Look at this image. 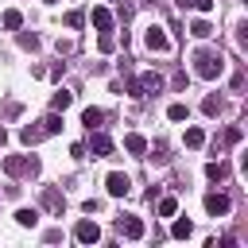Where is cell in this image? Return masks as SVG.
I'll return each instance as SVG.
<instances>
[{
	"instance_id": "cell-1",
	"label": "cell",
	"mask_w": 248,
	"mask_h": 248,
	"mask_svg": "<svg viewBox=\"0 0 248 248\" xmlns=\"http://www.w3.org/2000/svg\"><path fill=\"white\" fill-rule=\"evenodd\" d=\"M194 74L205 78V81H213V78L225 74V58H221L217 50H198V54H194Z\"/></svg>"
},
{
	"instance_id": "cell-2",
	"label": "cell",
	"mask_w": 248,
	"mask_h": 248,
	"mask_svg": "<svg viewBox=\"0 0 248 248\" xmlns=\"http://www.w3.org/2000/svg\"><path fill=\"white\" fill-rule=\"evenodd\" d=\"M4 170H8V174H35L39 163H35L31 155H8V159H4Z\"/></svg>"
},
{
	"instance_id": "cell-3",
	"label": "cell",
	"mask_w": 248,
	"mask_h": 248,
	"mask_svg": "<svg viewBox=\"0 0 248 248\" xmlns=\"http://www.w3.org/2000/svg\"><path fill=\"white\" fill-rule=\"evenodd\" d=\"M105 190H108V198H124V194L132 190V178H128L124 170H112V174L105 178Z\"/></svg>"
},
{
	"instance_id": "cell-4",
	"label": "cell",
	"mask_w": 248,
	"mask_h": 248,
	"mask_svg": "<svg viewBox=\"0 0 248 248\" xmlns=\"http://www.w3.org/2000/svg\"><path fill=\"white\" fill-rule=\"evenodd\" d=\"M74 236H78L81 244H97V240H101V225L89 221V217H81V221L74 225Z\"/></svg>"
},
{
	"instance_id": "cell-5",
	"label": "cell",
	"mask_w": 248,
	"mask_h": 248,
	"mask_svg": "<svg viewBox=\"0 0 248 248\" xmlns=\"http://www.w3.org/2000/svg\"><path fill=\"white\" fill-rule=\"evenodd\" d=\"M143 43H147V50H159V54H163V50H170V35H167L163 27H155V23L147 27V35H143Z\"/></svg>"
},
{
	"instance_id": "cell-6",
	"label": "cell",
	"mask_w": 248,
	"mask_h": 248,
	"mask_svg": "<svg viewBox=\"0 0 248 248\" xmlns=\"http://www.w3.org/2000/svg\"><path fill=\"white\" fill-rule=\"evenodd\" d=\"M229 209H232L229 194H205V213H209V217H225Z\"/></svg>"
},
{
	"instance_id": "cell-7",
	"label": "cell",
	"mask_w": 248,
	"mask_h": 248,
	"mask_svg": "<svg viewBox=\"0 0 248 248\" xmlns=\"http://www.w3.org/2000/svg\"><path fill=\"white\" fill-rule=\"evenodd\" d=\"M116 229H120V236H128V240H140V236H143V221H140V217H120Z\"/></svg>"
},
{
	"instance_id": "cell-8",
	"label": "cell",
	"mask_w": 248,
	"mask_h": 248,
	"mask_svg": "<svg viewBox=\"0 0 248 248\" xmlns=\"http://www.w3.org/2000/svg\"><path fill=\"white\" fill-rule=\"evenodd\" d=\"M89 151H93V159H105V155H112V140H108L105 132H93V140H89Z\"/></svg>"
},
{
	"instance_id": "cell-9",
	"label": "cell",
	"mask_w": 248,
	"mask_h": 248,
	"mask_svg": "<svg viewBox=\"0 0 248 248\" xmlns=\"http://www.w3.org/2000/svg\"><path fill=\"white\" fill-rule=\"evenodd\" d=\"M136 85H140V93H159V89H163V78H159L155 70H147V74H140Z\"/></svg>"
},
{
	"instance_id": "cell-10",
	"label": "cell",
	"mask_w": 248,
	"mask_h": 248,
	"mask_svg": "<svg viewBox=\"0 0 248 248\" xmlns=\"http://www.w3.org/2000/svg\"><path fill=\"white\" fill-rule=\"evenodd\" d=\"M124 147H128L132 155H147V140H143L140 132H128V136H124Z\"/></svg>"
},
{
	"instance_id": "cell-11",
	"label": "cell",
	"mask_w": 248,
	"mask_h": 248,
	"mask_svg": "<svg viewBox=\"0 0 248 248\" xmlns=\"http://www.w3.org/2000/svg\"><path fill=\"white\" fill-rule=\"evenodd\" d=\"M43 209H50V213H62V194H58L54 186H46V190H43Z\"/></svg>"
},
{
	"instance_id": "cell-12",
	"label": "cell",
	"mask_w": 248,
	"mask_h": 248,
	"mask_svg": "<svg viewBox=\"0 0 248 248\" xmlns=\"http://www.w3.org/2000/svg\"><path fill=\"white\" fill-rule=\"evenodd\" d=\"M93 27L97 31H112V12L108 8H93Z\"/></svg>"
},
{
	"instance_id": "cell-13",
	"label": "cell",
	"mask_w": 248,
	"mask_h": 248,
	"mask_svg": "<svg viewBox=\"0 0 248 248\" xmlns=\"http://www.w3.org/2000/svg\"><path fill=\"white\" fill-rule=\"evenodd\" d=\"M70 105H74V93H70V89H58V93L50 97V108H54V112H66Z\"/></svg>"
},
{
	"instance_id": "cell-14",
	"label": "cell",
	"mask_w": 248,
	"mask_h": 248,
	"mask_svg": "<svg viewBox=\"0 0 248 248\" xmlns=\"http://www.w3.org/2000/svg\"><path fill=\"white\" fill-rule=\"evenodd\" d=\"M39 128H43V136H54V132H62V116H58V112H46V116L39 120Z\"/></svg>"
},
{
	"instance_id": "cell-15",
	"label": "cell",
	"mask_w": 248,
	"mask_h": 248,
	"mask_svg": "<svg viewBox=\"0 0 248 248\" xmlns=\"http://www.w3.org/2000/svg\"><path fill=\"white\" fill-rule=\"evenodd\" d=\"M16 225L19 229H35L39 225V209H16Z\"/></svg>"
},
{
	"instance_id": "cell-16",
	"label": "cell",
	"mask_w": 248,
	"mask_h": 248,
	"mask_svg": "<svg viewBox=\"0 0 248 248\" xmlns=\"http://www.w3.org/2000/svg\"><path fill=\"white\" fill-rule=\"evenodd\" d=\"M190 232H194V225H190L186 217H174V225H170V236H174V240H186Z\"/></svg>"
},
{
	"instance_id": "cell-17",
	"label": "cell",
	"mask_w": 248,
	"mask_h": 248,
	"mask_svg": "<svg viewBox=\"0 0 248 248\" xmlns=\"http://www.w3.org/2000/svg\"><path fill=\"white\" fill-rule=\"evenodd\" d=\"M190 35H194V39H209V35H213V23H209V19H194V23H190Z\"/></svg>"
},
{
	"instance_id": "cell-18",
	"label": "cell",
	"mask_w": 248,
	"mask_h": 248,
	"mask_svg": "<svg viewBox=\"0 0 248 248\" xmlns=\"http://www.w3.org/2000/svg\"><path fill=\"white\" fill-rule=\"evenodd\" d=\"M101 120H105V112H101V108H85V112H81V124H85L89 132H93V128H101Z\"/></svg>"
},
{
	"instance_id": "cell-19",
	"label": "cell",
	"mask_w": 248,
	"mask_h": 248,
	"mask_svg": "<svg viewBox=\"0 0 248 248\" xmlns=\"http://www.w3.org/2000/svg\"><path fill=\"white\" fill-rule=\"evenodd\" d=\"M225 174H229V167H225V163H205V178H209V182H221Z\"/></svg>"
},
{
	"instance_id": "cell-20",
	"label": "cell",
	"mask_w": 248,
	"mask_h": 248,
	"mask_svg": "<svg viewBox=\"0 0 248 248\" xmlns=\"http://www.w3.org/2000/svg\"><path fill=\"white\" fill-rule=\"evenodd\" d=\"M0 23H4V27H8V31H19V23H23V16H19V12H16V8H8V12H4V19H0Z\"/></svg>"
},
{
	"instance_id": "cell-21",
	"label": "cell",
	"mask_w": 248,
	"mask_h": 248,
	"mask_svg": "<svg viewBox=\"0 0 248 248\" xmlns=\"http://www.w3.org/2000/svg\"><path fill=\"white\" fill-rule=\"evenodd\" d=\"M62 23H66L70 31H78V27L85 23V12H78V8H74V12H66V16H62Z\"/></svg>"
},
{
	"instance_id": "cell-22",
	"label": "cell",
	"mask_w": 248,
	"mask_h": 248,
	"mask_svg": "<svg viewBox=\"0 0 248 248\" xmlns=\"http://www.w3.org/2000/svg\"><path fill=\"white\" fill-rule=\"evenodd\" d=\"M202 143H205V132H202V128H186V147H194V151H198Z\"/></svg>"
},
{
	"instance_id": "cell-23",
	"label": "cell",
	"mask_w": 248,
	"mask_h": 248,
	"mask_svg": "<svg viewBox=\"0 0 248 248\" xmlns=\"http://www.w3.org/2000/svg\"><path fill=\"white\" fill-rule=\"evenodd\" d=\"M178 213V198H163L159 202V217H174Z\"/></svg>"
},
{
	"instance_id": "cell-24",
	"label": "cell",
	"mask_w": 248,
	"mask_h": 248,
	"mask_svg": "<svg viewBox=\"0 0 248 248\" xmlns=\"http://www.w3.org/2000/svg\"><path fill=\"white\" fill-rule=\"evenodd\" d=\"M202 112H205V116H217V112H221V101H217V97H205V101H202Z\"/></svg>"
},
{
	"instance_id": "cell-25",
	"label": "cell",
	"mask_w": 248,
	"mask_h": 248,
	"mask_svg": "<svg viewBox=\"0 0 248 248\" xmlns=\"http://www.w3.org/2000/svg\"><path fill=\"white\" fill-rule=\"evenodd\" d=\"M167 116H170V120H186V116H190V108H186V105H178V101H174V105H170V108H167Z\"/></svg>"
},
{
	"instance_id": "cell-26",
	"label": "cell",
	"mask_w": 248,
	"mask_h": 248,
	"mask_svg": "<svg viewBox=\"0 0 248 248\" xmlns=\"http://www.w3.org/2000/svg\"><path fill=\"white\" fill-rule=\"evenodd\" d=\"M19 136H23V143H39V140H43V128H31V124H27Z\"/></svg>"
},
{
	"instance_id": "cell-27",
	"label": "cell",
	"mask_w": 248,
	"mask_h": 248,
	"mask_svg": "<svg viewBox=\"0 0 248 248\" xmlns=\"http://www.w3.org/2000/svg\"><path fill=\"white\" fill-rule=\"evenodd\" d=\"M97 46H101V50H105V54H108V50H112V46H116V43H112V35H108V31H101V43H97Z\"/></svg>"
},
{
	"instance_id": "cell-28",
	"label": "cell",
	"mask_w": 248,
	"mask_h": 248,
	"mask_svg": "<svg viewBox=\"0 0 248 248\" xmlns=\"http://www.w3.org/2000/svg\"><path fill=\"white\" fill-rule=\"evenodd\" d=\"M240 136H244L240 128H229V132H225V140H229V143H240Z\"/></svg>"
},
{
	"instance_id": "cell-29",
	"label": "cell",
	"mask_w": 248,
	"mask_h": 248,
	"mask_svg": "<svg viewBox=\"0 0 248 248\" xmlns=\"http://www.w3.org/2000/svg\"><path fill=\"white\" fill-rule=\"evenodd\" d=\"M70 155L74 159H85V143H70Z\"/></svg>"
},
{
	"instance_id": "cell-30",
	"label": "cell",
	"mask_w": 248,
	"mask_h": 248,
	"mask_svg": "<svg viewBox=\"0 0 248 248\" xmlns=\"http://www.w3.org/2000/svg\"><path fill=\"white\" fill-rule=\"evenodd\" d=\"M194 8H198V12H213V0H198Z\"/></svg>"
},
{
	"instance_id": "cell-31",
	"label": "cell",
	"mask_w": 248,
	"mask_h": 248,
	"mask_svg": "<svg viewBox=\"0 0 248 248\" xmlns=\"http://www.w3.org/2000/svg\"><path fill=\"white\" fill-rule=\"evenodd\" d=\"M174 4H178V8H182V12H186V8H194V4H198V0H174Z\"/></svg>"
},
{
	"instance_id": "cell-32",
	"label": "cell",
	"mask_w": 248,
	"mask_h": 248,
	"mask_svg": "<svg viewBox=\"0 0 248 248\" xmlns=\"http://www.w3.org/2000/svg\"><path fill=\"white\" fill-rule=\"evenodd\" d=\"M4 140H8V132H4V128H0V143H4Z\"/></svg>"
},
{
	"instance_id": "cell-33",
	"label": "cell",
	"mask_w": 248,
	"mask_h": 248,
	"mask_svg": "<svg viewBox=\"0 0 248 248\" xmlns=\"http://www.w3.org/2000/svg\"><path fill=\"white\" fill-rule=\"evenodd\" d=\"M46 4H58V0H46Z\"/></svg>"
}]
</instances>
